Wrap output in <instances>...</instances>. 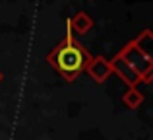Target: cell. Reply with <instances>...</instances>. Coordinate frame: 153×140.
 Masks as SVG:
<instances>
[{
  "instance_id": "7",
  "label": "cell",
  "mask_w": 153,
  "mask_h": 140,
  "mask_svg": "<svg viewBox=\"0 0 153 140\" xmlns=\"http://www.w3.org/2000/svg\"><path fill=\"white\" fill-rule=\"evenodd\" d=\"M2 78H4V76H2V72H0V82H2Z\"/></svg>"
},
{
  "instance_id": "5",
  "label": "cell",
  "mask_w": 153,
  "mask_h": 140,
  "mask_svg": "<svg viewBox=\"0 0 153 140\" xmlns=\"http://www.w3.org/2000/svg\"><path fill=\"white\" fill-rule=\"evenodd\" d=\"M91 27H93V19H91L85 12H78L76 16H72L66 22V31H70V33L83 35V33H87Z\"/></svg>"
},
{
  "instance_id": "2",
  "label": "cell",
  "mask_w": 153,
  "mask_h": 140,
  "mask_svg": "<svg viewBox=\"0 0 153 140\" xmlns=\"http://www.w3.org/2000/svg\"><path fill=\"white\" fill-rule=\"evenodd\" d=\"M120 57L130 64V68L140 76L142 82H149L151 80V72H153V62H151V55L143 53L134 41L130 45H126L122 51H120Z\"/></svg>"
},
{
  "instance_id": "6",
  "label": "cell",
  "mask_w": 153,
  "mask_h": 140,
  "mask_svg": "<svg viewBox=\"0 0 153 140\" xmlns=\"http://www.w3.org/2000/svg\"><path fill=\"white\" fill-rule=\"evenodd\" d=\"M122 101H124V105H126L128 109H138V107L143 103V94L138 90V88H130V90L124 94Z\"/></svg>"
},
{
  "instance_id": "1",
  "label": "cell",
  "mask_w": 153,
  "mask_h": 140,
  "mask_svg": "<svg viewBox=\"0 0 153 140\" xmlns=\"http://www.w3.org/2000/svg\"><path fill=\"white\" fill-rule=\"evenodd\" d=\"M47 61L51 62V66L62 76L66 82H74L83 70L89 64L91 55L85 51V47L79 41H76L74 33L68 31L66 39L60 41L54 49L51 51V55L47 57Z\"/></svg>"
},
{
  "instance_id": "4",
  "label": "cell",
  "mask_w": 153,
  "mask_h": 140,
  "mask_svg": "<svg viewBox=\"0 0 153 140\" xmlns=\"http://www.w3.org/2000/svg\"><path fill=\"white\" fill-rule=\"evenodd\" d=\"M85 70H87V74H89L97 84L105 82V80H107L108 76L112 74L111 61H107V58H103V57H95V58H91L89 64L85 66Z\"/></svg>"
},
{
  "instance_id": "3",
  "label": "cell",
  "mask_w": 153,
  "mask_h": 140,
  "mask_svg": "<svg viewBox=\"0 0 153 140\" xmlns=\"http://www.w3.org/2000/svg\"><path fill=\"white\" fill-rule=\"evenodd\" d=\"M111 68H112V72H116V74H118L130 88H138V84L142 82V80H140V76L130 68V64H128V62L124 61L120 55H116V57L111 61Z\"/></svg>"
}]
</instances>
